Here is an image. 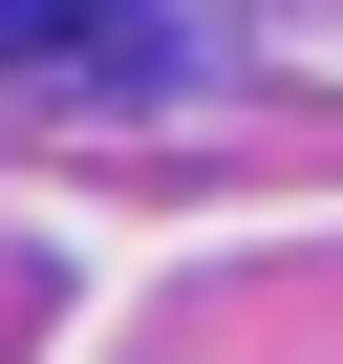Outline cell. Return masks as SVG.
<instances>
[{"instance_id":"6da1fadb","label":"cell","mask_w":343,"mask_h":364,"mask_svg":"<svg viewBox=\"0 0 343 364\" xmlns=\"http://www.w3.org/2000/svg\"><path fill=\"white\" fill-rule=\"evenodd\" d=\"M150 0H0V65H150Z\"/></svg>"}]
</instances>
